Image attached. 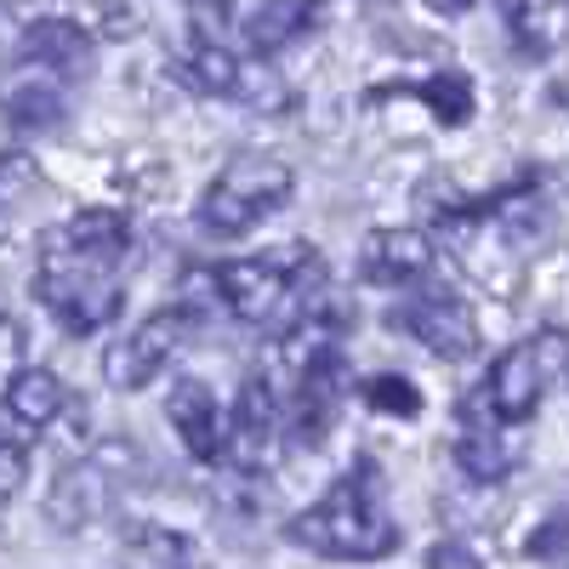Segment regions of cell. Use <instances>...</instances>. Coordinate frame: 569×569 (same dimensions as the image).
Listing matches in <instances>:
<instances>
[{
	"label": "cell",
	"instance_id": "obj_1",
	"mask_svg": "<svg viewBox=\"0 0 569 569\" xmlns=\"http://www.w3.org/2000/svg\"><path fill=\"white\" fill-rule=\"evenodd\" d=\"M291 541L319 552V558H337V563L388 558L399 547V525H393V512L382 501V479H376V467L370 461L348 467L313 507H302L291 518Z\"/></svg>",
	"mask_w": 569,
	"mask_h": 569
},
{
	"label": "cell",
	"instance_id": "obj_2",
	"mask_svg": "<svg viewBox=\"0 0 569 569\" xmlns=\"http://www.w3.org/2000/svg\"><path fill=\"white\" fill-rule=\"evenodd\" d=\"M120 262L126 257H98L80 251L58 233H46V262H40V302L52 308L74 337H91L120 313Z\"/></svg>",
	"mask_w": 569,
	"mask_h": 569
},
{
	"label": "cell",
	"instance_id": "obj_3",
	"mask_svg": "<svg viewBox=\"0 0 569 569\" xmlns=\"http://www.w3.org/2000/svg\"><path fill=\"white\" fill-rule=\"evenodd\" d=\"M308 279H319L313 246H284L273 257H240V262L211 268V284H217L222 308L233 319H246V325H273L291 302L308 313V297H302Z\"/></svg>",
	"mask_w": 569,
	"mask_h": 569
},
{
	"label": "cell",
	"instance_id": "obj_4",
	"mask_svg": "<svg viewBox=\"0 0 569 569\" xmlns=\"http://www.w3.org/2000/svg\"><path fill=\"white\" fill-rule=\"evenodd\" d=\"M569 382V330L547 325L536 337L512 342L485 376V410L496 421H530L552 388Z\"/></svg>",
	"mask_w": 569,
	"mask_h": 569
},
{
	"label": "cell",
	"instance_id": "obj_5",
	"mask_svg": "<svg viewBox=\"0 0 569 569\" xmlns=\"http://www.w3.org/2000/svg\"><path fill=\"white\" fill-rule=\"evenodd\" d=\"M291 166L273 160V154H240V160H228L217 171V182L206 188V200H200V222L211 233H222V240H233V233H251L257 222H268L284 200H291Z\"/></svg>",
	"mask_w": 569,
	"mask_h": 569
},
{
	"label": "cell",
	"instance_id": "obj_6",
	"mask_svg": "<svg viewBox=\"0 0 569 569\" xmlns=\"http://www.w3.org/2000/svg\"><path fill=\"white\" fill-rule=\"evenodd\" d=\"M126 445H103L98 456H80L58 472V485L52 496H46V518H52L58 530H86V525H98V518L120 501L126 490Z\"/></svg>",
	"mask_w": 569,
	"mask_h": 569
},
{
	"label": "cell",
	"instance_id": "obj_7",
	"mask_svg": "<svg viewBox=\"0 0 569 569\" xmlns=\"http://www.w3.org/2000/svg\"><path fill=\"white\" fill-rule=\"evenodd\" d=\"M182 337H188V313H182V308H166V313H154V319H142L131 337L109 342V353H103V382H109L114 393L149 388L154 376L171 365V353L182 348Z\"/></svg>",
	"mask_w": 569,
	"mask_h": 569
},
{
	"label": "cell",
	"instance_id": "obj_8",
	"mask_svg": "<svg viewBox=\"0 0 569 569\" xmlns=\"http://www.w3.org/2000/svg\"><path fill=\"white\" fill-rule=\"evenodd\" d=\"M399 325L439 359H467L479 348V319H472V308L456 291H421L416 302H405Z\"/></svg>",
	"mask_w": 569,
	"mask_h": 569
},
{
	"label": "cell",
	"instance_id": "obj_9",
	"mask_svg": "<svg viewBox=\"0 0 569 569\" xmlns=\"http://www.w3.org/2000/svg\"><path fill=\"white\" fill-rule=\"evenodd\" d=\"M166 416L177 427V439L188 445V456H200V461H222L228 456V410L217 405L211 382L182 376V382L171 388V399H166Z\"/></svg>",
	"mask_w": 569,
	"mask_h": 569
},
{
	"label": "cell",
	"instance_id": "obj_10",
	"mask_svg": "<svg viewBox=\"0 0 569 569\" xmlns=\"http://www.w3.org/2000/svg\"><path fill=\"white\" fill-rule=\"evenodd\" d=\"M342 382H348V370H342L337 348H319V353L302 365V382H297V393H291V427H297L302 445H319L325 427L337 421Z\"/></svg>",
	"mask_w": 569,
	"mask_h": 569
},
{
	"label": "cell",
	"instance_id": "obj_11",
	"mask_svg": "<svg viewBox=\"0 0 569 569\" xmlns=\"http://www.w3.org/2000/svg\"><path fill=\"white\" fill-rule=\"evenodd\" d=\"M359 268L376 284H410V279H421L427 268H433V246H427V233H416V228H382V233L365 240Z\"/></svg>",
	"mask_w": 569,
	"mask_h": 569
},
{
	"label": "cell",
	"instance_id": "obj_12",
	"mask_svg": "<svg viewBox=\"0 0 569 569\" xmlns=\"http://www.w3.org/2000/svg\"><path fill=\"white\" fill-rule=\"evenodd\" d=\"M23 58H29V63H40V69H46V80H80V74H86V63H91V34H86L80 23H63V18L34 23L29 52H23Z\"/></svg>",
	"mask_w": 569,
	"mask_h": 569
},
{
	"label": "cell",
	"instance_id": "obj_13",
	"mask_svg": "<svg viewBox=\"0 0 569 569\" xmlns=\"http://www.w3.org/2000/svg\"><path fill=\"white\" fill-rule=\"evenodd\" d=\"M7 416L18 421V427H52L58 421V410H63V382L52 370H12L7 376Z\"/></svg>",
	"mask_w": 569,
	"mask_h": 569
},
{
	"label": "cell",
	"instance_id": "obj_14",
	"mask_svg": "<svg viewBox=\"0 0 569 569\" xmlns=\"http://www.w3.org/2000/svg\"><path fill=\"white\" fill-rule=\"evenodd\" d=\"M518 461V445H507L496 427H467L456 439V467L467 472L472 485H501Z\"/></svg>",
	"mask_w": 569,
	"mask_h": 569
},
{
	"label": "cell",
	"instance_id": "obj_15",
	"mask_svg": "<svg viewBox=\"0 0 569 569\" xmlns=\"http://www.w3.org/2000/svg\"><path fill=\"white\" fill-rule=\"evenodd\" d=\"M120 569H194V547L166 525H137L120 547Z\"/></svg>",
	"mask_w": 569,
	"mask_h": 569
},
{
	"label": "cell",
	"instance_id": "obj_16",
	"mask_svg": "<svg viewBox=\"0 0 569 569\" xmlns=\"http://www.w3.org/2000/svg\"><path fill=\"white\" fill-rule=\"evenodd\" d=\"M308 18H313V0H262L246 23V40L257 52H279V46H291L308 29Z\"/></svg>",
	"mask_w": 569,
	"mask_h": 569
},
{
	"label": "cell",
	"instance_id": "obj_17",
	"mask_svg": "<svg viewBox=\"0 0 569 569\" xmlns=\"http://www.w3.org/2000/svg\"><path fill=\"white\" fill-rule=\"evenodd\" d=\"M182 80L200 91V98H233L240 91V63H233V52H222V46H194V52L182 58Z\"/></svg>",
	"mask_w": 569,
	"mask_h": 569
},
{
	"label": "cell",
	"instance_id": "obj_18",
	"mask_svg": "<svg viewBox=\"0 0 569 569\" xmlns=\"http://www.w3.org/2000/svg\"><path fill=\"white\" fill-rule=\"evenodd\" d=\"M421 103L433 109L445 126H461V120L472 114V80L456 74V69H445V74H433V80H421Z\"/></svg>",
	"mask_w": 569,
	"mask_h": 569
},
{
	"label": "cell",
	"instance_id": "obj_19",
	"mask_svg": "<svg viewBox=\"0 0 569 569\" xmlns=\"http://www.w3.org/2000/svg\"><path fill=\"white\" fill-rule=\"evenodd\" d=\"M7 114H12L18 126H52V120L63 114V98H58V86H52V80H34V86L12 91Z\"/></svg>",
	"mask_w": 569,
	"mask_h": 569
},
{
	"label": "cell",
	"instance_id": "obj_20",
	"mask_svg": "<svg viewBox=\"0 0 569 569\" xmlns=\"http://www.w3.org/2000/svg\"><path fill=\"white\" fill-rule=\"evenodd\" d=\"M365 405L382 410V416H416L421 393L405 382V376H370V382H365Z\"/></svg>",
	"mask_w": 569,
	"mask_h": 569
},
{
	"label": "cell",
	"instance_id": "obj_21",
	"mask_svg": "<svg viewBox=\"0 0 569 569\" xmlns=\"http://www.w3.org/2000/svg\"><path fill=\"white\" fill-rule=\"evenodd\" d=\"M29 34H34V23L23 12V0H0V69L29 52Z\"/></svg>",
	"mask_w": 569,
	"mask_h": 569
},
{
	"label": "cell",
	"instance_id": "obj_22",
	"mask_svg": "<svg viewBox=\"0 0 569 569\" xmlns=\"http://www.w3.org/2000/svg\"><path fill=\"white\" fill-rule=\"evenodd\" d=\"M525 552L541 558V563H563V558H569V512H552L547 525L525 541Z\"/></svg>",
	"mask_w": 569,
	"mask_h": 569
},
{
	"label": "cell",
	"instance_id": "obj_23",
	"mask_svg": "<svg viewBox=\"0 0 569 569\" xmlns=\"http://www.w3.org/2000/svg\"><path fill=\"white\" fill-rule=\"evenodd\" d=\"M23 479H29V450H23L18 439L0 433V501L18 496V490H23Z\"/></svg>",
	"mask_w": 569,
	"mask_h": 569
},
{
	"label": "cell",
	"instance_id": "obj_24",
	"mask_svg": "<svg viewBox=\"0 0 569 569\" xmlns=\"http://www.w3.org/2000/svg\"><path fill=\"white\" fill-rule=\"evenodd\" d=\"M427 569H485V563L467 541H439V547H427Z\"/></svg>",
	"mask_w": 569,
	"mask_h": 569
},
{
	"label": "cell",
	"instance_id": "obj_25",
	"mask_svg": "<svg viewBox=\"0 0 569 569\" xmlns=\"http://www.w3.org/2000/svg\"><path fill=\"white\" fill-rule=\"evenodd\" d=\"M427 7H433V12H450V18H456V12H467V7H472V0H427Z\"/></svg>",
	"mask_w": 569,
	"mask_h": 569
},
{
	"label": "cell",
	"instance_id": "obj_26",
	"mask_svg": "<svg viewBox=\"0 0 569 569\" xmlns=\"http://www.w3.org/2000/svg\"><path fill=\"white\" fill-rule=\"evenodd\" d=\"M182 7H222V0H182Z\"/></svg>",
	"mask_w": 569,
	"mask_h": 569
}]
</instances>
